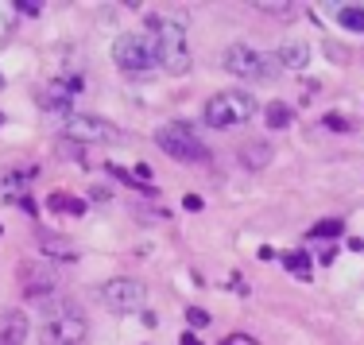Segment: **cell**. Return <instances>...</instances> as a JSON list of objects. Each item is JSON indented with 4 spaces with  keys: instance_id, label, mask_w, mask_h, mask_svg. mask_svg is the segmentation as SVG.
<instances>
[{
    "instance_id": "23",
    "label": "cell",
    "mask_w": 364,
    "mask_h": 345,
    "mask_svg": "<svg viewBox=\"0 0 364 345\" xmlns=\"http://www.w3.org/2000/svg\"><path fill=\"white\" fill-rule=\"evenodd\" d=\"M225 345H256V341L245 338V334H232V338H225Z\"/></svg>"
},
{
    "instance_id": "2",
    "label": "cell",
    "mask_w": 364,
    "mask_h": 345,
    "mask_svg": "<svg viewBox=\"0 0 364 345\" xmlns=\"http://www.w3.org/2000/svg\"><path fill=\"white\" fill-rule=\"evenodd\" d=\"M225 70L245 78V82H272V78H279L283 66L275 63V55H259V51L245 47V43H232L225 51Z\"/></svg>"
},
{
    "instance_id": "17",
    "label": "cell",
    "mask_w": 364,
    "mask_h": 345,
    "mask_svg": "<svg viewBox=\"0 0 364 345\" xmlns=\"http://www.w3.org/2000/svg\"><path fill=\"white\" fill-rule=\"evenodd\" d=\"M47 206H50L55 213H58V210H63V213H82V210H85V206L77 202V198H66V194H50V198H47Z\"/></svg>"
},
{
    "instance_id": "20",
    "label": "cell",
    "mask_w": 364,
    "mask_h": 345,
    "mask_svg": "<svg viewBox=\"0 0 364 345\" xmlns=\"http://www.w3.org/2000/svg\"><path fill=\"white\" fill-rule=\"evenodd\" d=\"M186 322H190V326H194V330H202V326H210V322H213V318H210V314H205V310H202V307H190V310H186Z\"/></svg>"
},
{
    "instance_id": "26",
    "label": "cell",
    "mask_w": 364,
    "mask_h": 345,
    "mask_svg": "<svg viewBox=\"0 0 364 345\" xmlns=\"http://www.w3.org/2000/svg\"><path fill=\"white\" fill-rule=\"evenodd\" d=\"M0 124H4V117H0Z\"/></svg>"
},
{
    "instance_id": "8",
    "label": "cell",
    "mask_w": 364,
    "mask_h": 345,
    "mask_svg": "<svg viewBox=\"0 0 364 345\" xmlns=\"http://www.w3.org/2000/svg\"><path fill=\"white\" fill-rule=\"evenodd\" d=\"M101 303H105L112 314H132V310H144L147 287H144L140 280H128V275H120V280H109L105 287H101Z\"/></svg>"
},
{
    "instance_id": "7",
    "label": "cell",
    "mask_w": 364,
    "mask_h": 345,
    "mask_svg": "<svg viewBox=\"0 0 364 345\" xmlns=\"http://www.w3.org/2000/svg\"><path fill=\"white\" fill-rule=\"evenodd\" d=\"M256 113V101L248 97V93H218V97H210V105H205V124L210 128H232L240 124V120H248Z\"/></svg>"
},
{
    "instance_id": "21",
    "label": "cell",
    "mask_w": 364,
    "mask_h": 345,
    "mask_svg": "<svg viewBox=\"0 0 364 345\" xmlns=\"http://www.w3.org/2000/svg\"><path fill=\"white\" fill-rule=\"evenodd\" d=\"M16 12H23V16H39L43 12V4H39V0H16Z\"/></svg>"
},
{
    "instance_id": "13",
    "label": "cell",
    "mask_w": 364,
    "mask_h": 345,
    "mask_svg": "<svg viewBox=\"0 0 364 345\" xmlns=\"http://www.w3.org/2000/svg\"><path fill=\"white\" fill-rule=\"evenodd\" d=\"M240 159L252 171H259L264 163H272V148H267V144H245V148H240Z\"/></svg>"
},
{
    "instance_id": "19",
    "label": "cell",
    "mask_w": 364,
    "mask_h": 345,
    "mask_svg": "<svg viewBox=\"0 0 364 345\" xmlns=\"http://www.w3.org/2000/svg\"><path fill=\"white\" fill-rule=\"evenodd\" d=\"M341 221H333V218H329V221H318V225L314 229H310V237H341Z\"/></svg>"
},
{
    "instance_id": "16",
    "label": "cell",
    "mask_w": 364,
    "mask_h": 345,
    "mask_svg": "<svg viewBox=\"0 0 364 345\" xmlns=\"http://www.w3.org/2000/svg\"><path fill=\"white\" fill-rule=\"evenodd\" d=\"M283 264H287L294 275H302V280L310 275V256H306V253H299V248H294V253H283Z\"/></svg>"
},
{
    "instance_id": "5",
    "label": "cell",
    "mask_w": 364,
    "mask_h": 345,
    "mask_svg": "<svg viewBox=\"0 0 364 345\" xmlns=\"http://www.w3.org/2000/svg\"><path fill=\"white\" fill-rule=\"evenodd\" d=\"M112 63H117L128 78H147L151 66H159L155 63L151 39H144V36H120L112 43Z\"/></svg>"
},
{
    "instance_id": "24",
    "label": "cell",
    "mask_w": 364,
    "mask_h": 345,
    "mask_svg": "<svg viewBox=\"0 0 364 345\" xmlns=\"http://www.w3.org/2000/svg\"><path fill=\"white\" fill-rule=\"evenodd\" d=\"M182 345H202V341H198L194 334H182Z\"/></svg>"
},
{
    "instance_id": "11",
    "label": "cell",
    "mask_w": 364,
    "mask_h": 345,
    "mask_svg": "<svg viewBox=\"0 0 364 345\" xmlns=\"http://www.w3.org/2000/svg\"><path fill=\"white\" fill-rule=\"evenodd\" d=\"M275 63H279L283 70H302V66L310 63V51L302 47V43H287V47L275 51Z\"/></svg>"
},
{
    "instance_id": "1",
    "label": "cell",
    "mask_w": 364,
    "mask_h": 345,
    "mask_svg": "<svg viewBox=\"0 0 364 345\" xmlns=\"http://www.w3.org/2000/svg\"><path fill=\"white\" fill-rule=\"evenodd\" d=\"M147 31H151L155 63H159L167 74H186L190 70V47H186L182 20H171V16H147Z\"/></svg>"
},
{
    "instance_id": "25",
    "label": "cell",
    "mask_w": 364,
    "mask_h": 345,
    "mask_svg": "<svg viewBox=\"0 0 364 345\" xmlns=\"http://www.w3.org/2000/svg\"><path fill=\"white\" fill-rule=\"evenodd\" d=\"M0 85H4V78H0Z\"/></svg>"
},
{
    "instance_id": "4",
    "label": "cell",
    "mask_w": 364,
    "mask_h": 345,
    "mask_svg": "<svg viewBox=\"0 0 364 345\" xmlns=\"http://www.w3.org/2000/svg\"><path fill=\"white\" fill-rule=\"evenodd\" d=\"M58 132L74 144H117L120 140V128L105 117H90V113H66Z\"/></svg>"
},
{
    "instance_id": "14",
    "label": "cell",
    "mask_w": 364,
    "mask_h": 345,
    "mask_svg": "<svg viewBox=\"0 0 364 345\" xmlns=\"http://www.w3.org/2000/svg\"><path fill=\"white\" fill-rule=\"evenodd\" d=\"M337 23H341V28H349V31H364V8H357V4L337 8Z\"/></svg>"
},
{
    "instance_id": "10",
    "label": "cell",
    "mask_w": 364,
    "mask_h": 345,
    "mask_svg": "<svg viewBox=\"0 0 364 345\" xmlns=\"http://www.w3.org/2000/svg\"><path fill=\"white\" fill-rule=\"evenodd\" d=\"M0 338H4V345L28 341V314H23V310H8V314L0 318Z\"/></svg>"
},
{
    "instance_id": "22",
    "label": "cell",
    "mask_w": 364,
    "mask_h": 345,
    "mask_svg": "<svg viewBox=\"0 0 364 345\" xmlns=\"http://www.w3.org/2000/svg\"><path fill=\"white\" fill-rule=\"evenodd\" d=\"M326 128H333V132H345V128H349V120H345L341 113H329V117H326Z\"/></svg>"
},
{
    "instance_id": "27",
    "label": "cell",
    "mask_w": 364,
    "mask_h": 345,
    "mask_svg": "<svg viewBox=\"0 0 364 345\" xmlns=\"http://www.w3.org/2000/svg\"><path fill=\"white\" fill-rule=\"evenodd\" d=\"M0 345H4V338H0Z\"/></svg>"
},
{
    "instance_id": "15",
    "label": "cell",
    "mask_w": 364,
    "mask_h": 345,
    "mask_svg": "<svg viewBox=\"0 0 364 345\" xmlns=\"http://www.w3.org/2000/svg\"><path fill=\"white\" fill-rule=\"evenodd\" d=\"M39 105L47 109V113H55V109H58V113H66V109H70V93L55 85V90H47V93L39 97Z\"/></svg>"
},
{
    "instance_id": "18",
    "label": "cell",
    "mask_w": 364,
    "mask_h": 345,
    "mask_svg": "<svg viewBox=\"0 0 364 345\" xmlns=\"http://www.w3.org/2000/svg\"><path fill=\"white\" fill-rule=\"evenodd\" d=\"M267 124H272V128H287V124H291V109L283 105V101L267 105Z\"/></svg>"
},
{
    "instance_id": "3",
    "label": "cell",
    "mask_w": 364,
    "mask_h": 345,
    "mask_svg": "<svg viewBox=\"0 0 364 345\" xmlns=\"http://www.w3.org/2000/svg\"><path fill=\"white\" fill-rule=\"evenodd\" d=\"M85 318L82 310L63 303L58 310H50L47 318H43V330H39V341L43 345H82L85 341Z\"/></svg>"
},
{
    "instance_id": "6",
    "label": "cell",
    "mask_w": 364,
    "mask_h": 345,
    "mask_svg": "<svg viewBox=\"0 0 364 345\" xmlns=\"http://www.w3.org/2000/svg\"><path fill=\"white\" fill-rule=\"evenodd\" d=\"M155 144H159L171 159H178V163H205V159H210V148H205V144L198 140L186 124H163L159 132H155Z\"/></svg>"
},
{
    "instance_id": "12",
    "label": "cell",
    "mask_w": 364,
    "mask_h": 345,
    "mask_svg": "<svg viewBox=\"0 0 364 345\" xmlns=\"http://www.w3.org/2000/svg\"><path fill=\"white\" fill-rule=\"evenodd\" d=\"M39 240H43V248H47V253L58 256V260H77V248L66 237H50V233H43Z\"/></svg>"
},
{
    "instance_id": "9",
    "label": "cell",
    "mask_w": 364,
    "mask_h": 345,
    "mask_svg": "<svg viewBox=\"0 0 364 345\" xmlns=\"http://www.w3.org/2000/svg\"><path fill=\"white\" fill-rule=\"evenodd\" d=\"M20 275H23V295L28 299H43V295L55 291V275L47 268H36V264H31V268H23Z\"/></svg>"
}]
</instances>
